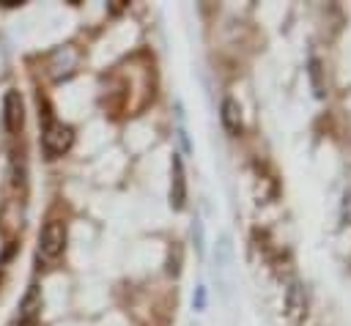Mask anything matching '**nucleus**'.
<instances>
[{"mask_svg": "<svg viewBox=\"0 0 351 326\" xmlns=\"http://www.w3.org/2000/svg\"><path fill=\"white\" fill-rule=\"evenodd\" d=\"M66 249V225L60 219H49L38 233V260L52 266Z\"/></svg>", "mask_w": 351, "mask_h": 326, "instance_id": "f257e3e1", "label": "nucleus"}, {"mask_svg": "<svg viewBox=\"0 0 351 326\" xmlns=\"http://www.w3.org/2000/svg\"><path fill=\"white\" fill-rule=\"evenodd\" d=\"M74 142V129L69 123H60V121H49L44 126V134H41V145H44V153L49 159H58L63 156Z\"/></svg>", "mask_w": 351, "mask_h": 326, "instance_id": "f03ea898", "label": "nucleus"}, {"mask_svg": "<svg viewBox=\"0 0 351 326\" xmlns=\"http://www.w3.org/2000/svg\"><path fill=\"white\" fill-rule=\"evenodd\" d=\"M186 205V173H184V159L173 153L170 159V208L181 211Z\"/></svg>", "mask_w": 351, "mask_h": 326, "instance_id": "7ed1b4c3", "label": "nucleus"}, {"mask_svg": "<svg viewBox=\"0 0 351 326\" xmlns=\"http://www.w3.org/2000/svg\"><path fill=\"white\" fill-rule=\"evenodd\" d=\"M25 123V101L19 96V90H8L3 96V129L8 134H16Z\"/></svg>", "mask_w": 351, "mask_h": 326, "instance_id": "20e7f679", "label": "nucleus"}, {"mask_svg": "<svg viewBox=\"0 0 351 326\" xmlns=\"http://www.w3.org/2000/svg\"><path fill=\"white\" fill-rule=\"evenodd\" d=\"M219 121H222V126H225L228 134H233V137L241 134V107H239V101H236L233 96H225V99H222Z\"/></svg>", "mask_w": 351, "mask_h": 326, "instance_id": "39448f33", "label": "nucleus"}, {"mask_svg": "<svg viewBox=\"0 0 351 326\" xmlns=\"http://www.w3.org/2000/svg\"><path fill=\"white\" fill-rule=\"evenodd\" d=\"M38 315H41V288L38 285H30L27 293L22 296V301H19V318L16 321H33V323H38Z\"/></svg>", "mask_w": 351, "mask_h": 326, "instance_id": "423d86ee", "label": "nucleus"}, {"mask_svg": "<svg viewBox=\"0 0 351 326\" xmlns=\"http://www.w3.org/2000/svg\"><path fill=\"white\" fill-rule=\"evenodd\" d=\"M285 310H288V318L291 321H299L302 312H304V290L299 282H291L288 293H285Z\"/></svg>", "mask_w": 351, "mask_h": 326, "instance_id": "0eeeda50", "label": "nucleus"}, {"mask_svg": "<svg viewBox=\"0 0 351 326\" xmlns=\"http://www.w3.org/2000/svg\"><path fill=\"white\" fill-rule=\"evenodd\" d=\"M214 266H217V274L219 271H228L230 266V236H219V244H217V252H214Z\"/></svg>", "mask_w": 351, "mask_h": 326, "instance_id": "6e6552de", "label": "nucleus"}, {"mask_svg": "<svg viewBox=\"0 0 351 326\" xmlns=\"http://www.w3.org/2000/svg\"><path fill=\"white\" fill-rule=\"evenodd\" d=\"M310 82H313V90H315V96L318 99H324V79H321V60L318 58H313L310 60Z\"/></svg>", "mask_w": 351, "mask_h": 326, "instance_id": "1a4fd4ad", "label": "nucleus"}, {"mask_svg": "<svg viewBox=\"0 0 351 326\" xmlns=\"http://www.w3.org/2000/svg\"><path fill=\"white\" fill-rule=\"evenodd\" d=\"M167 274H170V277H178V274H181V244H173V247H170V255H167Z\"/></svg>", "mask_w": 351, "mask_h": 326, "instance_id": "9d476101", "label": "nucleus"}, {"mask_svg": "<svg viewBox=\"0 0 351 326\" xmlns=\"http://www.w3.org/2000/svg\"><path fill=\"white\" fill-rule=\"evenodd\" d=\"M192 241H195V249H197V255H203V241H206V233H203V222L200 219H195L192 222Z\"/></svg>", "mask_w": 351, "mask_h": 326, "instance_id": "9b49d317", "label": "nucleus"}, {"mask_svg": "<svg viewBox=\"0 0 351 326\" xmlns=\"http://www.w3.org/2000/svg\"><path fill=\"white\" fill-rule=\"evenodd\" d=\"M206 301H208L206 285H197L195 293H192V310H195V312H203V310H206Z\"/></svg>", "mask_w": 351, "mask_h": 326, "instance_id": "f8f14e48", "label": "nucleus"}, {"mask_svg": "<svg viewBox=\"0 0 351 326\" xmlns=\"http://www.w3.org/2000/svg\"><path fill=\"white\" fill-rule=\"evenodd\" d=\"M14 326H38V323H33V321H16Z\"/></svg>", "mask_w": 351, "mask_h": 326, "instance_id": "ddd939ff", "label": "nucleus"}]
</instances>
